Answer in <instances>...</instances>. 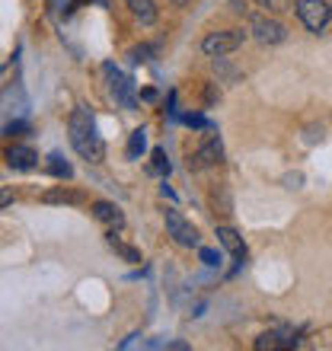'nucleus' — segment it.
<instances>
[{
	"instance_id": "nucleus-10",
	"label": "nucleus",
	"mask_w": 332,
	"mask_h": 351,
	"mask_svg": "<svg viewBox=\"0 0 332 351\" xmlns=\"http://www.w3.org/2000/svg\"><path fill=\"white\" fill-rule=\"evenodd\" d=\"M297 345V339H291V332H265L256 339V351H275V348H291Z\"/></svg>"
},
{
	"instance_id": "nucleus-5",
	"label": "nucleus",
	"mask_w": 332,
	"mask_h": 351,
	"mask_svg": "<svg viewBox=\"0 0 332 351\" xmlns=\"http://www.w3.org/2000/svg\"><path fill=\"white\" fill-rule=\"evenodd\" d=\"M163 221H166V233H169L179 246H189V250H192V246H198V230H195L192 223L185 221L179 211H173V208H169V211L163 214Z\"/></svg>"
},
{
	"instance_id": "nucleus-7",
	"label": "nucleus",
	"mask_w": 332,
	"mask_h": 351,
	"mask_svg": "<svg viewBox=\"0 0 332 351\" xmlns=\"http://www.w3.org/2000/svg\"><path fill=\"white\" fill-rule=\"evenodd\" d=\"M224 160V147H221V141H217V134L214 131H208L202 141V147L195 150V160H192V167L195 169H204V167H217Z\"/></svg>"
},
{
	"instance_id": "nucleus-17",
	"label": "nucleus",
	"mask_w": 332,
	"mask_h": 351,
	"mask_svg": "<svg viewBox=\"0 0 332 351\" xmlns=\"http://www.w3.org/2000/svg\"><path fill=\"white\" fill-rule=\"evenodd\" d=\"M198 256H202V262H204L208 268L221 265V252H217V250H208V246H202V250H198Z\"/></svg>"
},
{
	"instance_id": "nucleus-16",
	"label": "nucleus",
	"mask_w": 332,
	"mask_h": 351,
	"mask_svg": "<svg viewBox=\"0 0 332 351\" xmlns=\"http://www.w3.org/2000/svg\"><path fill=\"white\" fill-rule=\"evenodd\" d=\"M45 202H67V204H77V202H83V195H80V192H48Z\"/></svg>"
},
{
	"instance_id": "nucleus-8",
	"label": "nucleus",
	"mask_w": 332,
	"mask_h": 351,
	"mask_svg": "<svg viewBox=\"0 0 332 351\" xmlns=\"http://www.w3.org/2000/svg\"><path fill=\"white\" fill-rule=\"evenodd\" d=\"M90 211H93V217H96L99 223H106L109 230H119L121 223H125V214H121V208H119V204H112V202H93Z\"/></svg>"
},
{
	"instance_id": "nucleus-20",
	"label": "nucleus",
	"mask_w": 332,
	"mask_h": 351,
	"mask_svg": "<svg viewBox=\"0 0 332 351\" xmlns=\"http://www.w3.org/2000/svg\"><path fill=\"white\" fill-rule=\"evenodd\" d=\"M185 121H189V125H195V128H204V119H202V115H185Z\"/></svg>"
},
{
	"instance_id": "nucleus-3",
	"label": "nucleus",
	"mask_w": 332,
	"mask_h": 351,
	"mask_svg": "<svg viewBox=\"0 0 332 351\" xmlns=\"http://www.w3.org/2000/svg\"><path fill=\"white\" fill-rule=\"evenodd\" d=\"M294 10H297V19H300L310 32H323L326 23L332 19L329 3H326V0H297Z\"/></svg>"
},
{
	"instance_id": "nucleus-6",
	"label": "nucleus",
	"mask_w": 332,
	"mask_h": 351,
	"mask_svg": "<svg viewBox=\"0 0 332 351\" xmlns=\"http://www.w3.org/2000/svg\"><path fill=\"white\" fill-rule=\"evenodd\" d=\"M249 32H252V38L262 42V45H278V42H285L287 38V29L281 26V23H275V19H268V16H252Z\"/></svg>"
},
{
	"instance_id": "nucleus-14",
	"label": "nucleus",
	"mask_w": 332,
	"mask_h": 351,
	"mask_svg": "<svg viewBox=\"0 0 332 351\" xmlns=\"http://www.w3.org/2000/svg\"><path fill=\"white\" fill-rule=\"evenodd\" d=\"M48 173L58 176V179H71V176H74V167H71L61 154H51V157H48Z\"/></svg>"
},
{
	"instance_id": "nucleus-18",
	"label": "nucleus",
	"mask_w": 332,
	"mask_h": 351,
	"mask_svg": "<svg viewBox=\"0 0 332 351\" xmlns=\"http://www.w3.org/2000/svg\"><path fill=\"white\" fill-rule=\"evenodd\" d=\"M154 173H169V160H166V150L163 147L154 150Z\"/></svg>"
},
{
	"instance_id": "nucleus-2",
	"label": "nucleus",
	"mask_w": 332,
	"mask_h": 351,
	"mask_svg": "<svg viewBox=\"0 0 332 351\" xmlns=\"http://www.w3.org/2000/svg\"><path fill=\"white\" fill-rule=\"evenodd\" d=\"M102 74H106V80H109V96H112L115 102H119L121 109H128V112L138 109V96H134V84H131L128 77L121 74L119 67L112 64V61H106V64H102Z\"/></svg>"
},
{
	"instance_id": "nucleus-9",
	"label": "nucleus",
	"mask_w": 332,
	"mask_h": 351,
	"mask_svg": "<svg viewBox=\"0 0 332 351\" xmlns=\"http://www.w3.org/2000/svg\"><path fill=\"white\" fill-rule=\"evenodd\" d=\"M7 163L13 169H32L38 163V154L32 147H26V144H13L7 150Z\"/></svg>"
},
{
	"instance_id": "nucleus-15",
	"label": "nucleus",
	"mask_w": 332,
	"mask_h": 351,
	"mask_svg": "<svg viewBox=\"0 0 332 351\" xmlns=\"http://www.w3.org/2000/svg\"><path fill=\"white\" fill-rule=\"evenodd\" d=\"M144 147H147V131H144V128L131 131V141H128V160H138L141 154H144Z\"/></svg>"
},
{
	"instance_id": "nucleus-12",
	"label": "nucleus",
	"mask_w": 332,
	"mask_h": 351,
	"mask_svg": "<svg viewBox=\"0 0 332 351\" xmlns=\"http://www.w3.org/2000/svg\"><path fill=\"white\" fill-rule=\"evenodd\" d=\"M217 240H221V246L227 252H233V256H246V250H243V240H240V233L230 230V227H217Z\"/></svg>"
},
{
	"instance_id": "nucleus-1",
	"label": "nucleus",
	"mask_w": 332,
	"mask_h": 351,
	"mask_svg": "<svg viewBox=\"0 0 332 351\" xmlns=\"http://www.w3.org/2000/svg\"><path fill=\"white\" fill-rule=\"evenodd\" d=\"M67 134H71V147H74L83 160H90V163H102L106 147H102V138L96 134V121H93V115H90L86 106H77V109L71 112Z\"/></svg>"
},
{
	"instance_id": "nucleus-19",
	"label": "nucleus",
	"mask_w": 332,
	"mask_h": 351,
	"mask_svg": "<svg viewBox=\"0 0 332 351\" xmlns=\"http://www.w3.org/2000/svg\"><path fill=\"white\" fill-rule=\"evenodd\" d=\"M262 7H268V10H275V13H281V10H287L291 7V0H259Z\"/></svg>"
},
{
	"instance_id": "nucleus-13",
	"label": "nucleus",
	"mask_w": 332,
	"mask_h": 351,
	"mask_svg": "<svg viewBox=\"0 0 332 351\" xmlns=\"http://www.w3.org/2000/svg\"><path fill=\"white\" fill-rule=\"evenodd\" d=\"M106 243H109L112 250L119 252V256H121V259H125V262H141V252L134 250V246H128V243H121L119 237H115V230H112L109 237H106Z\"/></svg>"
},
{
	"instance_id": "nucleus-21",
	"label": "nucleus",
	"mask_w": 332,
	"mask_h": 351,
	"mask_svg": "<svg viewBox=\"0 0 332 351\" xmlns=\"http://www.w3.org/2000/svg\"><path fill=\"white\" fill-rule=\"evenodd\" d=\"M176 7H185V3H192V0H173Z\"/></svg>"
},
{
	"instance_id": "nucleus-22",
	"label": "nucleus",
	"mask_w": 332,
	"mask_h": 351,
	"mask_svg": "<svg viewBox=\"0 0 332 351\" xmlns=\"http://www.w3.org/2000/svg\"><path fill=\"white\" fill-rule=\"evenodd\" d=\"M329 13H332V7H329Z\"/></svg>"
},
{
	"instance_id": "nucleus-4",
	"label": "nucleus",
	"mask_w": 332,
	"mask_h": 351,
	"mask_svg": "<svg viewBox=\"0 0 332 351\" xmlns=\"http://www.w3.org/2000/svg\"><path fill=\"white\" fill-rule=\"evenodd\" d=\"M243 45V32L240 29H221V32H211V36H204L202 42V51L208 58H224L237 51Z\"/></svg>"
},
{
	"instance_id": "nucleus-11",
	"label": "nucleus",
	"mask_w": 332,
	"mask_h": 351,
	"mask_svg": "<svg viewBox=\"0 0 332 351\" xmlns=\"http://www.w3.org/2000/svg\"><path fill=\"white\" fill-rule=\"evenodd\" d=\"M131 10V16L144 23V26H154L157 23V7H154V0H125Z\"/></svg>"
}]
</instances>
